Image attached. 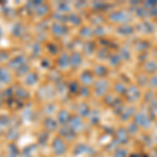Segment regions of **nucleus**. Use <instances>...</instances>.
<instances>
[{
  "instance_id": "obj_1",
  "label": "nucleus",
  "mask_w": 157,
  "mask_h": 157,
  "mask_svg": "<svg viewBox=\"0 0 157 157\" xmlns=\"http://www.w3.org/2000/svg\"><path fill=\"white\" fill-rule=\"evenodd\" d=\"M0 80L3 82H7L10 80V75L6 68H0Z\"/></svg>"
}]
</instances>
